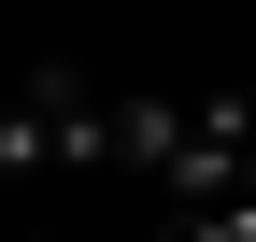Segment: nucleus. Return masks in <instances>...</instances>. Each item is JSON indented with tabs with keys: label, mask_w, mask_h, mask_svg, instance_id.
<instances>
[{
	"label": "nucleus",
	"mask_w": 256,
	"mask_h": 242,
	"mask_svg": "<svg viewBox=\"0 0 256 242\" xmlns=\"http://www.w3.org/2000/svg\"><path fill=\"white\" fill-rule=\"evenodd\" d=\"M43 171H114V100H86L72 72H28L0 100V186H43Z\"/></svg>",
	"instance_id": "nucleus-1"
},
{
	"label": "nucleus",
	"mask_w": 256,
	"mask_h": 242,
	"mask_svg": "<svg viewBox=\"0 0 256 242\" xmlns=\"http://www.w3.org/2000/svg\"><path fill=\"white\" fill-rule=\"evenodd\" d=\"M156 186H171L185 214L256 186V100H242V86H214V100H171V171H156Z\"/></svg>",
	"instance_id": "nucleus-2"
},
{
	"label": "nucleus",
	"mask_w": 256,
	"mask_h": 242,
	"mask_svg": "<svg viewBox=\"0 0 256 242\" xmlns=\"http://www.w3.org/2000/svg\"><path fill=\"white\" fill-rule=\"evenodd\" d=\"M171 242H256V186H242V200H200V214H171Z\"/></svg>",
	"instance_id": "nucleus-3"
},
{
	"label": "nucleus",
	"mask_w": 256,
	"mask_h": 242,
	"mask_svg": "<svg viewBox=\"0 0 256 242\" xmlns=\"http://www.w3.org/2000/svg\"><path fill=\"white\" fill-rule=\"evenodd\" d=\"M14 242H43V228H14Z\"/></svg>",
	"instance_id": "nucleus-4"
},
{
	"label": "nucleus",
	"mask_w": 256,
	"mask_h": 242,
	"mask_svg": "<svg viewBox=\"0 0 256 242\" xmlns=\"http://www.w3.org/2000/svg\"><path fill=\"white\" fill-rule=\"evenodd\" d=\"M242 100H256V72H242Z\"/></svg>",
	"instance_id": "nucleus-5"
}]
</instances>
